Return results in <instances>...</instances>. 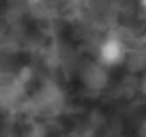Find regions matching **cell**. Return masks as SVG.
<instances>
[{
    "instance_id": "cell-1",
    "label": "cell",
    "mask_w": 146,
    "mask_h": 137,
    "mask_svg": "<svg viewBox=\"0 0 146 137\" xmlns=\"http://www.w3.org/2000/svg\"><path fill=\"white\" fill-rule=\"evenodd\" d=\"M125 56H127V49H125L123 41H120L118 37H105L103 41H101L99 45V62L103 64V67H116V64H120L125 60Z\"/></svg>"
},
{
    "instance_id": "cell-2",
    "label": "cell",
    "mask_w": 146,
    "mask_h": 137,
    "mask_svg": "<svg viewBox=\"0 0 146 137\" xmlns=\"http://www.w3.org/2000/svg\"><path fill=\"white\" fill-rule=\"evenodd\" d=\"M140 5H142V9L146 11V0H140Z\"/></svg>"
}]
</instances>
